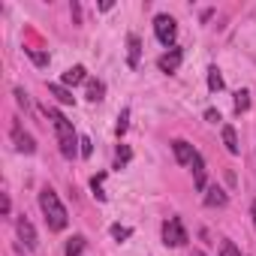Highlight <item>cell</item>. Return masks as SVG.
<instances>
[{"label":"cell","instance_id":"1","mask_svg":"<svg viewBox=\"0 0 256 256\" xmlns=\"http://www.w3.org/2000/svg\"><path fill=\"white\" fill-rule=\"evenodd\" d=\"M46 114L52 118V124H54V130H58L60 154H64L66 160H72V157H76V154L82 151V148H78V145H82V139L76 136V130H72V124H70V120H66V118H64V114H60L58 108H48V106H46Z\"/></svg>","mask_w":256,"mask_h":256},{"label":"cell","instance_id":"2","mask_svg":"<svg viewBox=\"0 0 256 256\" xmlns=\"http://www.w3.org/2000/svg\"><path fill=\"white\" fill-rule=\"evenodd\" d=\"M40 208H42L46 223H48L52 232H64L66 229V208L60 205V199H58V193L52 187H42L40 190Z\"/></svg>","mask_w":256,"mask_h":256},{"label":"cell","instance_id":"3","mask_svg":"<svg viewBox=\"0 0 256 256\" xmlns=\"http://www.w3.org/2000/svg\"><path fill=\"white\" fill-rule=\"evenodd\" d=\"M163 244H166V247H181V244H187V229H184L181 217H169V220L163 223Z\"/></svg>","mask_w":256,"mask_h":256},{"label":"cell","instance_id":"4","mask_svg":"<svg viewBox=\"0 0 256 256\" xmlns=\"http://www.w3.org/2000/svg\"><path fill=\"white\" fill-rule=\"evenodd\" d=\"M154 34H157V40H160L163 46H172L175 36H178L175 18H172V16H157V18H154Z\"/></svg>","mask_w":256,"mask_h":256},{"label":"cell","instance_id":"5","mask_svg":"<svg viewBox=\"0 0 256 256\" xmlns=\"http://www.w3.org/2000/svg\"><path fill=\"white\" fill-rule=\"evenodd\" d=\"M18 238L28 244V250H36V244H40V238H36V229H34V223L28 220V217H18Z\"/></svg>","mask_w":256,"mask_h":256},{"label":"cell","instance_id":"6","mask_svg":"<svg viewBox=\"0 0 256 256\" xmlns=\"http://www.w3.org/2000/svg\"><path fill=\"white\" fill-rule=\"evenodd\" d=\"M181 60H184V52H181V48H172V52L160 54L157 66H160V72H175V70L181 66Z\"/></svg>","mask_w":256,"mask_h":256},{"label":"cell","instance_id":"7","mask_svg":"<svg viewBox=\"0 0 256 256\" xmlns=\"http://www.w3.org/2000/svg\"><path fill=\"white\" fill-rule=\"evenodd\" d=\"M12 139H16V148H18L22 154H34V151H36V142H34V136L22 133V126H18V124L12 126Z\"/></svg>","mask_w":256,"mask_h":256},{"label":"cell","instance_id":"8","mask_svg":"<svg viewBox=\"0 0 256 256\" xmlns=\"http://www.w3.org/2000/svg\"><path fill=\"white\" fill-rule=\"evenodd\" d=\"M82 82H88V70L84 66H70L66 72H64V78H60V84L66 88H76V84H82Z\"/></svg>","mask_w":256,"mask_h":256},{"label":"cell","instance_id":"9","mask_svg":"<svg viewBox=\"0 0 256 256\" xmlns=\"http://www.w3.org/2000/svg\"><path fill=\"white\" fill-rule=\"evenodd\" d=\"M172 151H175V160H178V163H193V157H196L193 145H190V142H184V139L172 142Z\"/></svg>","mask_w":256,"mask_h":256},{"label":"cell","instance_id":"10","mask_svg":"<svg viewBox=\"0 0 256 256\" xmlns=\"http://www.w3.org/2000/svg\"><path fill=\"white\" fill-rule=\"evenodd\" d=\"M139 54H142V42H139L136 34H130V36H126V64L139 66Z\"/></svg>","mask_w":256,"mask_h":256},{"label":"cell","instance_id":"11","mask_svg":"<svg viewBox=\"0 0 256 256\" xmlns=\"http://www.w3.org/2000/svg\"><path fill=\"white\" fill-rule=\"evenodd\" d=\"M193 184H196V190H205L208 187L205 184V160H202V154L193 157Z\"/></svg>","mask_w":256,"mask_h":256},{"label":"cell","instance_id":"12","mask_svg":"<svg viewBox=\"0 0 256 256\" xmlns=\"http://www.w3.org/2000/svg\"><path fill=\"white\" fill-rule=\"evenodd\" d=\"M223 145H226V151L229 154H241V148H238V136H235V126H223Z\"/></svg>","mask_w":256,"mask_h":256},{"label":"cell","instance_id":"13","mask_svg":"<svg viewBox=\"0 0 256 256\" xmlns=\"http://www.w3.org/2000/svg\"><path fill=\"white\" fill-rule=\"evenodd\" d=\"M205 205L208 208H220V205H226V193L214 184V187H208V196H205Z\"/></svg>","mask_w":256,"mask_h":256},{"label":"cell","instance_id":"14","mask_svg":"<svg viewBox=\"0 0 256 256\" xmlns=\"http://www.w3.org/2000/svg\"><path fill=\"white\" fill-rule=\"evenodd\" d=\"M84 88H88V94H84V96H88L90 102H100V100H102V90H106V88H102V82L88 78V82H84Z\"/></svg>","mask_w":256,"mask_h":256},{"label":"cell","instance_id":"15","mask_svg":"<svg viewBox=\"0 0 256 256\" xmlns=\"http://www.w3.org/2000/svg\"><path fill=\"white\" fill-rule=\"evenodd\" d=\"M48 90H52V94H54V96H58V100H60L64 106H72V102H76V96H72V90H66L64 84H48Z\"/></svg>","mask_w":256,"mask_h":256},{"label":"cell","instance_id":"16","mask_svg":"<svg viewBox=\"0 0 256 256\" xmlns=\"http://www.w3.org/2000/svg\"><path fill=\"white\" fill-rule=\"evenodd\" d=\"M84 235H72L70 241H66V256H82V250H84Z\"/></svg>","mask_w":256,"mask_h":256},{"label":"cell","instance_id":"17","mask_svg":"<svg viewBox=\"0 0 256 256\" xmlns=\"http://www.w3.org/2000/svg\"><path fill=\"white\" fill-rule=\"evenodd\" d=\"M208 88H211L214 94H217V90H223V76H220V70H217V66H211V70H208Z\"/></svg>","mask_w":256,"mask_h":256},{"label":"cell","instance_id":"18","mask_svg":"<svg viewBox=\"0 0 256 256\" xmlns=\"http://www.w3.org/2000/svg\"><path fill=\"white\" fill-rule=\"evenodd\" d=\"M247 108H250V94H247V90H238V94H235V112L241 114V112H247Z\"/></svg>","mask_w":256,"mask_h":256},{"label":"cell","instance_id":"19","mask_svg":"<svg viewBox=\"0 0 256 256\" xmlns=\"http://www.w3.org/2000/svg\"><path fill=\"white\" fill-rule=\"evenodd\" d=\"M102 181H106V175H102V172H100L96 178H90V190H94V196H96L100 202L106 199V193H102Z\"/></svg>","mask_w":256,"mask_h":256},{"label":"cell","instance_id":"20","mask_svg":"<svg viewBox=\"0 0 256 256\" xmlns=\"http://www.w3.org/2000/svg\"><path fill=\"white\" fill-rule=\"evenodd\" d=\"M126 120H130V108H124V112L118 114V126H114V133H118V136L126 133Z\"/></svg>","mask_w":256,"mask_h":256},{"label":"cell","instance_id":"21","mask_svg":"<svg viewBox=\"0 0 256 256\" xmlns=\"http://www.w3.org/2000/svg\"><path fill=\"white\" fill-rule=\"evenodd\" d=\"M24 52L30 54V60H34L36 66H46V64H48V54H46V52H36V48H24Z\"/></svg>","mask_w":256,"mask_h":256},{"label":"cell","instance_id":"22","mask_svg":"<svg viewBox=\"0 0 256 256\" xmlns=\"http://www.w3.org/2000/svg\"><path fill=\"white\" fill-rule=\"evenodd\" d=\"M112 238H118V241L130 238V226H120V223H114V226H112Z\"/></svg>","mask_w":256,"mask_h":256},{"label":"cell","instance_id":"23","mask_svg":"<svg viewBox=\"0 0 256 256\" xmlns=\"http://www.w3.org/2000/svg\"><path fill=\"white\" fill-rule=\"evenodd\" d=\"M220 256H241V250H238L232 241H223V244H220Z\"/></svg>","mask_w":256,"mask_h":256},{"label":"cell","instance_id":"24","mask_svg":"<svg viewBox=\"0 0 256 256\" xmlns=\"http://www.w3.org/2000/svg\"><path fill=\"white\" fill-rule=\"evenodd\" d=\"M130 157H133V151L126 148V145H120V148H118V169H120L124 163H130Z\"/></svg>","mask_w":256,"mask_h":256},{"label":"cell","instance_id":"25","mask_svg":"<svg viewBox=\"0 0 256 256\" xmlns=\"http://www.w3.org/2000/svg\"><path fill=\"white\" fill-rule=\"evenodd\" d=\"M16 100H18V106H24V108L30 106V100H28V94H24L22 88H16Z\"/></svg>","mask_w":256,"mask_h":256},{"label":"cell","instance_id":"26","mask_svg":"<svg viewBox=\"0 0 256 256\" xmlns=\"http://www.w3.org/2000/svg\"><path fill=\"white\" fill-rule=\"evenodd\" d=\"M94 154V145H90V139H82V157H90Z\"/></svg>","mask_w":256,"mask_h":256},{"label":"cell","instance_id":"27","mask_svg":"<svg viewBox=\"0 0 256 256\" xmlns=\"http://www.w3.org/2000/svg\"><path fill=\"white\" fill-rule=\"evenodd\" d=\"M205 118H208L211 124H217V120H220V112H214V108H208V112H205Z\"/></svg>","mask_w":256,"mask_h":256},{"label":"cell","instance_id":"28","mask_svg":"<svg viewBox=\"0 0 256 256\" xmlns=\"http://www.w3.org/2000/svg\"><path fill=\"white\" fill-rule=\"evenodd\" d=\"M250 214H253V226H256V202L250 205Z\"/></svg>","mask_w":256,"mask_h":256},{"label":"cell","instance_id":"29","mask_svg":"<svg viewBox=\"0 0 256 256\" xmlns=\"http://www.w3.org/2000/svg\"><path fill=\"white\" fill-rule=\"evenodd\" d=\"M190 256H205V253H202V250H193V253H190Z\"/></svg>","mask_w":256,"mask_h":256}]
</instances>
